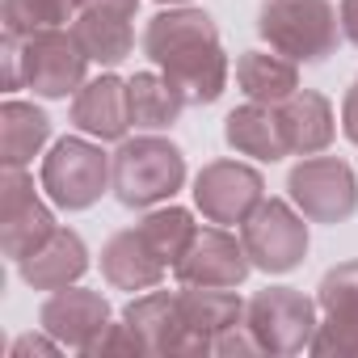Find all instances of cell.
Here are the masks:
<instances>
[{"mask_svg":"<svg viewBox=\"0 0 358 358\" xmlns=\"http://www.w3.org/2000/svg\"><path fill=\"white\" fill-rule=\"evenodd\" d=\"M287 194L312 224H345L358 211V177L337 156H303L287 173Z\"/></svg>","mask_w":358,"mask_h":358,"instance_id":"obj_8","label":"cell"},{"mask_svg":"<svg viewBox=\"0 0 358 358\" xmlns=\"http://www.w3.org/2000/svg\"><path fill=\"white\" fill-rule=\"evenodd\" d=\"M320 324L312 337L316 358H358V262L333 266L316 287Z\"/></svg>","mask_w":358,"mask_h":358,"instance_id":"obj_11","label":"cell"},{"mask_svg":"<svg viewBox=\"0 0 358 358\" xmlns=\"http://www.w3.org/2000/svg\"><path fill=\"white\" fill-rule=\"evenodd\" d=\"M186 186V156L156 131L122 139L114 152V199L131 211H152Z\"/></svg>","mask_w":358,"mask_h":358,"instance_id":"obj_2","label":"cell"},{"mask_svg":"<svg viewBox=\"0 0 358 358\" xmlns=\"http://www.w3.org/2000/svg\"><path fill=\"white\" fill-rule=\"evenodd\" d=\"M177 308H182V324L190 329V337L203 345V354H211L215 337L236 329L249 303L236 295V287H182Z\"/></svg>","mask_w":358,"mask_h":358,"instance_id":"obj_17","label":"cell"},{"mask_svg":"<svg viewBox=\"0 0 358 358\" xmlns=\"http://www.w3.org/2000/svg\"><path fill=\"white\" fill-rule=\"evenodd\" d=\"M236 85L249 101L262 106H282L291 93H299V64L287 55H266V51H245L236 59Z\"/></svg>","mask_w":358,"mask_h":358,"instance_id":"obj_23","label":"cell"},{"mask_svg":"<svg viewBox=\"0 0 358 358\" xmlns=\"http://www.w3.org/2000/svg\"><path fill=\"white\" fill-rule=\"evenodd\" d=\"M72 122L80 135L101 139V143H122L131 131V106H127V80L114 72L85 80L72 93Z\"/></svg>","mask_w":358,"mask_h":358,"instance_id":"obj_16","label":"cell"},{"mask_svg":"<svg viewBox=\"0 0 358 358\" xmlns=\"http://www.w3.org/2000/svg\"><path fill=\"white\" fill-rule=\"evenodd\" d=\"M143 55L164 72V80L186 97V106H211L224 97L232 64L220 43L215 22L203 9H164L143 30Z\"/></svg>","mask_w":358,"mask_h":358,"instance_id":"obj_1","label":"cell"},{"mask_svg":"<svg viewBox=\"0 0 358 358\" xmlns=\"http://www.w3.org/2000/svg\"><path fill=\"white\" fill-rule=\"evenodd\" d=\"M156 5H190V0H156Z\"/></svg>","mask_w":358,"mask_h":358,"instance_id":"obj_32","label":"cell"},{"mask_svg":"<svg viewBox=\"0 0 358 358\" xmlns=\"http://www.w3.org/2000/svg\"><path fill=\"white\" fill-rule=\"evenodd\" d=\"M43 190L59 211H89L106 190H114V156L93 139L64 135L43 156Z\"/></svg>","mask_w":358,"mask_h":358,"instance_id":"obj_4","label":"cell"},{"mask_svg":"<svg viewBox=\"0 0 358 358\" xmlns=\"http://www.w3.org/2000/svg\"><path fill=\"white\" fill-rule=\"evenodd\" d=\"M135 232L143 236V245L173 270L177 262H182V253L190 249V241H194V232H199V224H194V215L186 211V207H152L139 224H135Z\"/></svg>","mask_w":358,"mask_h":358,"instance_id":"obj_25","label":"cell"},{"mask_svg":"<svg viewBox=\"0 0 358 358\" xmlns=\"http://www.w3.org/2000/svg\"><path fill=\"white\" fill-rule=\"evenodd\" d=\"M224 139L241 156H253V160H266V164L291 156L287 152V139H282V127H278V110L274 106H262V101L236 106L224 118Z\"/></svg>","mask_w":358,"mask_h":358,"instance_id":"obj_21","label":"cell"},{"mask_svg":"<svg viewBox=\"0 0 358 358\" xmlns=\"http://www.w3.org/2000/svg\"><path fill=\"white\" fill-rule=\"evenodd\" d=\"M80 13V0H0V22L9 38H30L34 30L68 26Z\"/></svg>","mask_w":358,"mask_h":358,"instance_id":"obj_26","label":"cell"},{"mask_svg":"<svg viewBox=\"0 0 358 358\" xmlns=\"http://www.w3.org/2000/svg\"><path fill=\"white\" fill-rule=\"evenodd\" d=\"M266 199V182L253 164L241 160H211L194 177V207L207 224H245Z\"/></svg>","mask_w":358,"mask_h":358,"instance_id":"obj_10","label":"cell"},{"mask_svg":"<svg viewBox=\"0 0 358 358\" xmlns=\"http://www.w3.org/2000/svg\"><path fill=\"white\" fill-rule=\"evenodd\" d=\"M51 139V118L34 101L9 97L0 106V164L5 169H26Z\"/></svg>","mask_w":358,"mask_h":358,"instance_id":"obj_22","label":"cell"},{"mask_svg":"<svg viewBox=\"0 0 358 358\" xmlns=\"http://www.w3.org/2000/svg\"><path fill=\"white\" fill-rule=\"evenodd\" d=\"M341 131H345L350 143H358V76H354V85L345 89V101H341Z\"/></svg>","mask_w":358,"mask_h":358,"instance_id":"obj_30","label":"cell"},{"mask_svg":"<svg viewBox=\"0 0 358 358\" xmlns=\"http://www.w3.org/2000/svg\"><path fill=\"white\" fill-rule=\"evenodd\" d=\"M59 232L55 211L38 199L34 177L26 169H5L0 177V249L9 262L30 257Z\"/></svg>","mask_w":358,"mask_h":358,"instance_id":"obj_9","label":"cell"},{"mask_svg":"<svg viewBox=\"0 0 358 358\" xmlns=\"http://www.w3.org/2000/svg\"><path fill=\"white\" fill-rule=\"evenodd\" d=\"M22 47V76L26 89H34L47 101H64L68 93H76L89 76V51L80 47L76 30L68 26H51V30H34L30 38H17Z\"/></svg>","mask_w":358,"mask_h":358,"instance_id":"obj_5","label":"cell"},{"mask_svg":"<svg viewBox=\"0 0 358 358\" xmlns=\"http://www.w3.org/2000/svg\"><path fill=\"white\" fill-rule=\"evenodd\" d=\"M308 215L287 199H262V207L241 224L245 253L262 274H291L308 257Z\"/></svg>","mask_w":358,"mask_h":358,"instance_id":"obj_6","label":"cell"},{"mask_svg":"<svg viewBox=\"0 0 358 358\" xmlns=\"http://www.w3.org/2000/svg\"><path fill=\"white\" fill-rule=\"evenodd\" d=\"M316 299H308L295 287H266L249 299L245 324L257 337L262 354H299L316 337Z\"/></svg>","mask_w":358,"mask_h":358,"instance_id":"obj_7","label":"cell"},{"mask_svg":"<svg viewBox=\"0 0 358 358\" xmlns=\"http://www.w3.org/2000/svg\"><path fill=\"white\" fill-rule=\"evenodd\" d=\"M85 270H89V245L72 228H59L43 249H34L30 257L17 262L22 282L34 291H64V287L80 282Z\"/></svg>","mask_w":358,"mask_h":358,"instance_id":"obj_19","label":"cell"},{"mask_svg":"<svg viewBox=\"0 0 358 358\" xmlns=\"http://www.w3.org/2000/svg\"><path fill=\"white\" fill-rule=\"evenodd\" d=\"M257 34L295 64H324L341 43V13L329 0H266L257 9Z\"/></svg>","mask_w":358,"mask_h":358,"instance_id":"obj_3","label":"cell"},{"mask_svg":"<svg viewBox=\"0 0 358 358\" xmlns=\"http://www.w3.org/2000/svg\"><path fill=\"white\" fill-rule=\"evenodd\" d=\"M38 329H47L64 350L89 354L110 329V303L101 291H85L72 282L64 291H51V299L38 308Z\"/></svg>","mask_w":358,"mask_h":358,"instance_id":"obj_13","label":"cell"},{"mask_svg":"<svg viewBox=\"0 0 358 358\" xmlns=\"http://www.w3.org/2000/svg\"><path fill=\"white\" fill-rule=\"evenodd\" d=\"M274 110H278V127H282V139H287L291 156H316L337 135L333 101L324 93H316V89H299Z\"/></svg>","mask_w":358,"mask_h":358,"instance_id":"obj_18","label":"cell"},{"mask_svg":"<svg viewBox=\"0 0 358 358\" xmlns=\"http://www.w3.org/2000/svg\"><path fill=\"white\" fill-rule=\"evenodd\" d=\"M5 89L13 93V89H26V76H22V47H17V38H9L5 34Z\"/></svg>","mask_w":358,"mask_h":358,"instance_id":"obj_29","label":"cell"},{"mask_svg":"<svg viewBox=\"0 0 358 358\" xmlns=\"http://www.w3.org/2000/svg\"><path fill=\"white\" fill-rule=\"evenodd\" d=\"M64 345L47 333V329H38V333H22L13 345H9V354L13 358H34V354H43V358H51V354H59Z\"/></svg>","mask_w":358,"mask_h":358,"instance_id":"obj_28","label":"cell"},{"mask_svg":"<svg viewBox=\"0 0 358 358\" xmlns=\"http://www.w3.org/2000/svg\"><path fill=\"white\" fill-rule=\"evenodd\" d=\"M122 320L135 329L143 354H203V345L190 337L182 324V308H177V291H148L135 295L122 308Z\"/></svg>","mask_w":358,"mask_h":358,"instance_id":"obj_15","label":"cell"},{"mask_svg":"<svg viewBox=\"0 0 358 358\" xmlns=\"http://www.w3.org/2000/svg\"><path fill=\"white\" fill-rule=\"evenodd\" d=\"M253 262L245 253V241H236L224 224L199 228L182 262L173 266V278L182 287H241L249 278Z\"/></svg>","mask_w":358,"mask_h":358,"instance_id":"obj_12","label":"cell"},{"mask_svg":"<svg viewBox=\"0 0 358 358\" xmlns=\"http://www.w3.org/2000/svg\"><path fill=\"white\" fill-rule=\"evenodd\" d=\"M101 274L114 291H152L164 282L169 266L143 245V236L135 228L127 232H114L101 249Z\"/></svg>","mask_w":358,"mask_h":358,"instance_id":"obj_20","label":"cell"},{"mask_svg":"<svg viewBox=\"0 0 358 358\" xmlns=\"http://www.w3.org/2000/svg\"><path fill=\"white\" fill-rule=\"evenodd\" d=\"M127 106H131V127L169 131L177 118H182L186 97L164 80V72H135L127 80Z\"/></svg>","mask_w":358,"mask_h":358,"instance_id":"obj_24","label":"cell"},{"mask_svg":"<svg viewBox=\"0 0 358 358\" xmlns=\"http://www.w3.org/2000/svg\"><path fill=\"white\" fill-rule=\"evenodd\" d=\"M135 13H139V0H80L72 30L93 64L118 68L135 51V30H131Z\"/></svg>","mask_w":358,"mask_h":358,"instance_id":"obj_14","label":"cell"},{"mask_svg":"<svg viewBox=\"0 0 358 358\" xmlns=\"http://www.w3.org/2000/svg\"><path fill=\"white\" fill-rule=\"evenodd\" d=\"M337 13H341V34L358 47V0H341Z\"/></svg>","mask_w":358,"mask_h":358,"instance_id":"obj_31","label":"cell"},{"mask_svg":"<svg viewBox=\"0 0 358 358\" xmlns=\"http://www.w3.org/2000/svg\"><path fill=\"white\" fill-rule=\"evenodd\" d=\"M89 354H143V345H139L135 329L122 320V324H110V329L97 337V345H93Z\"/></svg>","mask_w":358,"mask_h":358,"instance_id":"obj_27","label":"cell"}]
</instances>
